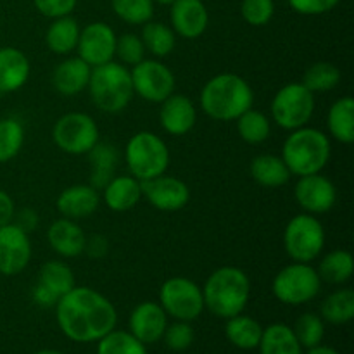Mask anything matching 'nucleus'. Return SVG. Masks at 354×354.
Wrapping results in <instances>:
<instances>
[{
  "label": "nucleus",
  "instance_id": "dca6fc26",
  "mask_svg": "<svg viewBox=\"0 0 354 354\" xmlns=\"http://www.w3.org/2000/svg\"><path fill=\"white\" fill-rule=\"evenodd\" d=\"M30 234L14 223L0 227V273L6 277H16L30 265Z\"/></svg>",
  "mask_w": 354,
  "mask_h": 354
},
{
  "label": "nucleus",
  "instance_id": "f257e3e1",
  "mask_svg": "<svg viewBox=\"0 0 354 354\" xmlns=\"http://www.w3.org/2000/svg\"><path fill=\"white\" fill-rule=\"evenodd\" d=\"M54 308L59 328L73 342H97L116 328L118 313L114 304L90 287L76 286L59 297Z\"/></svg>",
  "mask_w": 354,
  "mask_h": 354
},
{
  "label": "nucleus",
  "instance_id": "a18cd8bd",
  "mask_svg": "<svg viewBox=\"0 0 354 354\" xmlns=\"http://www.w3.org/2000/svg\"><path fill=\"white\" fill-rule=\"evenodd\" d=\"M289 6L303 16H320V14L330 12L337 7L341 0H287Z\"/></svg>",
  "mask_w": 354,
  "mask_h": 354
},
{
  "label": "nucleus",
  "instance_id": "bb28decb",
  "mask_svg": "<svg viewBox=\"0 0 354 354\" xmlns=\"http://www.w3.org/2000/svg\"><path fill=\"white\" fill-rule=\"evenodd\" d=\"M249 171L256 183H259L261 187H268V189H279V187L286 185L292 176L283 159L273 154L256 156Z\"/></svg>",
  "mask_w": 354,
  "mask_h": 354
},
{
  "label": "nucleus",
  "instance_id": "c85d7f7f",
  "mask_svg": "<svg viewBox=\"0 0 354 354\" xmlns=\"http://www.w3.org/2000/svg\"><path fill=\"white\" fill-rule=\"evenodd\" d=\"M225 335H227L230 344H234L235 348L251 351V349H256L259 346V341H261L263 335V327L252 317L239 313L227 320Z\"/></svg>",
  "mask_w": 354,
  "mask_h": 354
},
{
  "label": "nucleus",
  "instance_id": "49530a36",
  "mask_svg": "<svg viewBox=\"0 0 354 354\" xmlns=\"http://www.w3.org/2000/svg\"><path fill=\"white\" fill-rule=\"evenodd\" d=\"M107 251H109V241H107L104 235L95 234V235H90V237H86L85 249H83V252H85V254H88V258L102 259L104 256L107 254Z\"/></svg>",
  "mask_w": 354,
  "mask_h": 354
},
{
  "label": "nucleus",
  "instance_id": "6e6552de",
  "mask_svg": "<svg viewBox=\"0 0 354 354\" xmlns=\"http://www.w3.org/2000/svg\"><path fill=\"white\" fill-rule=\"evenodd\" d=\"M324 248L325 228L315 214L301 213L290 218L283 230V249L292 261L311 263Z\"/></svg>",
  "mask_w": 354,
  "mask_h": 354
},
{
  "label": "nucleus",
  "instance_id": "72a5a7b5",
  "mask_svg": "<svg viewBox=\"0 0 354 354\" xmlns=\"http://www.w3.org/2000/svg\"><path fill=\"white\" fill-rule=\"evenodd\" d=\"M320 317L332 325H344L354 318V290L337 289L325 297L320 308Z\"/></svg>",
  "mask_w": 354,
  "mask_h": 354
},
{
  "label": "nucleus",
  "instance_id": "603ef678",
  "mask_svg": "<svg viewBox=\"0 0 354 354\" xmlns=\"http://www.w3.org/2000/svg\"><path fill=\"white\" fill-rule=\"evenodd\" d=\"M35 354H64V353L55 351V349H41V351H37Z\"/></svg>",
  "mask_w": 354,
  "mask_h": 354
},
{
  "label": "nucleus",
  "instance_id": "c03bdc74",
  "mask_svg": "<svg viewBox=\"0 0 354 354\" xmlns=\"http://www.w3.org/2000/svg\"><path fill=\"white\" fill-rule=\"evenodd\" d=\"M33 3L41 16L55 19V17L69 16L75 10L78 0H33Z\"/></svg>",
  "mask_w": 354,
  "mask_h": 354
},
{
  "label": "nucleus",
  "instance_id": "f3484780",
  "mask_svg": "<svg viewBox=\"0 0 354 354\" xmlns=\"http://www.w3.org/2000/svg\"><path fill=\"white\" fill-rule=\"evenodd\" d=\"M166 327H168V315L161 304L154 301H144L137 304L128 318V332L145 346L161 341Z\"/></svg>",
  "mask_w": 354,
  "mask_h": 354
},
{
  "label": "nucleus",
  "instance_id": "f03ea898",
  "mask_svg": "<svg viewBox=\"0 0 354 354\" xmlns=\"http://www.w3.org/2000/svg\"><path fill=\"white\" fill-rule=\"evenodd\" d=\"M201 107L216 121H235L254 104V92L242 76L221 73L207 80L201 90Z\"/></svg>",
  "mask_w": 354,
  "mask_h": 354
},
{
  "label": "nucleus",
  "instance_id": "5701e85b",
  "mask_svg": "<svg viewBox=\"0 0 354 354\" xmlns=\"http://www.w3.org/2000/svg\"><path fill=\"white\" fill-rule=\"evenodd\" d=\"M102 199L114 213H127L140 203L142 182L131 175H114L102 189Z\"/></svg>",
  "mask_w": 354,
  "mask_h": 354
},
{
  "label": "nucleus",
  "instance_id": "4c0bfd02",
  "mask_svg": "<svg viewBox=\"0 0 354 354\" xmlns=\"http://www.w3.org/2000/svg\"><path fill=\"white\" fill-rule=\"evenodd\" d=\"M24 144V127L14 118L0 120V162H9L21 152Z\"/></svg>",
  "mask_w": 354,
  "mask_h": 354
},
{
  "label": "nucleus",
  "instance_id": "7ed1b4c3",
  "mask_svg": "<svg viewBox=\"0 0 354 354\" xmlns=\"http://www.w3.org/2000/svg\"><path fill=\"white\" fill-rule=\"evenodd\" d=\"M204 308L214 317L228 318L242 313L251 297V280L237 266H221L207 277L203 287Z\"/></svg>",
  "mask_w": 354,
  "mask_h": 354
},
{
  "label": "nucleus",
  "instance_id": "1a4fd4ad",
  "mask_svg": "<svg viewBox=\"0 0 354 354\" xmlns=\"http://www.w3.org/2000/svg\"><path fill=\"white\" fill-rule=\"evenodd\" d=\"M315 104V93L310 92L303 83H287L273 97L272 118L283 130H297L311 121Z\"/></svg>",
  "mask_w": 354,
  "mask_h": 354
},
{
  "label": "nucleus",
  "instance_id": "4468645a",
  "mask_svg": "<svg viewBox=\"0 0 354 354\" xmlns=\"http://www.w3.org/2000/svg\"><path fill=\"white\" fill-rule=\"evenodd\" d=\"M142 197H145L147 203L156 209L175 213L189 204L190 189L183 180L165 173V175L142 182Z\"/></svg>",
  "mask_w": 354,
  "mask_h": 354
},
{
  "label": "nucleus",
  "instance_id": "4be33fe9",
  "mask_svg": "<svg viewBox=\"0 0 354 354\" xmlns=\"http://www.w3.org/2000/svg\"><path fill=\"white\" fill-rule=\"evenodd\" d=\"M92 68L82 57H68L55 66L52 73V85L55 92L64 97H75L86 90Z\"/></svg>",
  "mask_w": 354,
  "mask_h": 354
},
{
  "label": "nucleus",
  "instance_id": "cd10ccee",
  "mask_svg": "<svg viewBox=\"0 0 354 354\" xmlns=\"http://www.w3.org/2000/svg\"><path fill=\"white\" fill-rule=\"evenodd\" d=\"M328 133L341 144L354 142V99L341 97L330 106L327 114Z\"/></svg>",
  "mask_w": 354,
  "mask_h": 354
},
{
  "label": "nucleus",
  "instance_id": "9b49d317",
  "mask_svg": "<svg viewBox=\"0 0 354 354\" xmlns=\"http://www.w3.org/2000/svg\"><path fill=\"white\" fill-rule=\"evenodd\" d=\"M159 304L166 315L180 322H194L203 315V289L185 277H171L159 289Z\"/></svg>",
  "mask_w": 354,
  "mask_h": 354
},
{
  "label": "nucleus",
  "instance_id": "39448f33",
  "mask_svg": "<svg viewBox=\"0 0 354 354\" xmlns=\"http://www.w3.org/2000/svg\"><path fill=\"white\" fill-rule=\"evenodd\" d=\"M86 88L97 109L107 114H116L127 109L135 95L130 69L114 61L92 68Z\"/></svg>",
  "mask_w": 354,
  "mask_h": 354
},
{
  "label": "nucleus",
  "instance_id": "b1692460",
  "mask_svg": "<svg viewBox=\"0 0 354 354\" xmlns=\"http://www.w3.org/2000/svg\"><path fill=\"white\" fill-rule=\"evenodd\" d=\"M30 73V59L23 50L16 47L0 48V93H12L23 88Z\"/></svg>",
  "mask_w": 354,
  "mask_h": 354
},
{
  "label": "nucleus",
  "instance_id": "393cba45",
  "mask_svg": "<svg viewBox=\"0 0 354 354\" xmlns=\"http://www.w3.org/2000/svg\"><path fill=\"white\" fill-rule=\"evenodd\" d=\"M86 156L90 162V185L95 187L97 190H102L106 183L116 175L118 162H120L116 145L99 140Z\"/></svg>",
  "mask_w": 354,
  "mask_h": 354
},
{
  "label": "nucleus",
  "instance_id": "0eeeda50",
  "mask_svg": "<svg viewBox=\"0 0 354 354\" xmlns=\"http://www.w3.org/2000/svg\"><path fill=\"white\" fill-rule=\"evenodd\" d=\"M273 296L289 306H301L320 294L322 279L311 263L292 261L283 266L272 282Z\"/></svg>",
  "mask_w": 354,
  "mask_h": 354
},
{
  "label": "nucleus",
  "instance_id": "2f4dec72",
  "mask_svg": "<svg viewBox=\"0 0 354 354\" xmlns=\"http://www.w3.org/2000/svg\"><path fill=\"white\" fill-rule=\"evenodd\" d=\"M317 272L320 275L322 282L332 283V286H342L353 277V254L349 251H344V249H335V251L327 252L322 258Z\"/></svg>",
  "mask_w": 354,
  "mask_h": 354
},
{
  "label": "nucleus",
  "instance_id": "9d476101",
  "mask_svg": "<svg viewBox=\"0 0 354 354\" xmlns=\"http://www.w3.org/2000/svg\"><path fill=\"white\" fill-rule=\"evenodd\" d=\"M100 131L95 120L86 113H66L52 128L54 144L71 156L88 154L99 142Z\"/></svg>",
  "mask_w": 354,
  "mask_h": 354
},
{
  "label": "nucleus",
  "instance_id": "412c9836",
  "mask_svg": "<svg viewBox=\"0 0 354 354\" xmlns=\"http://www.w3.org/2000/svg\"><path fill=\"white\" fill-rule=\"evenodd\" d=\"M47 241L52 251L57 252L61 258H76L83 254L86 235L78 221L69 218H59L52 221L47 230Z\"/></svg>",
  "mask_w": 354,
  "mask_h": 354
},
{
  "label": "nucleus",
  "instance_id": "a211bd4d",
  "mask_svg": "<svg viewBox=\"0 0 354 354\" xmlns=\"http://www.w3.org/2000/svg\"><path fill=\"white\" fill-rule=\"evenodd\" d=\"M169 7V21L175 35L187 40L203 37L209 24V12L203 0H175Z\"/></svg>",
  "mask_w": 354,
  "mask_h": 354
},
{
  "label": "nucleus",
  "instance_id": "ddd939ff",
  "mask_svg": "<svg viewBox=\"0 0 354 354\" xmlns=\"http://www.w3.org/2000/svg\"><path fill=\"white\" fill-rule=\"evenodd\" d=\"M116 33L109 24L102 21L90 23L80 31L78 45V57H82L90 68L102 66L106 62H111L114 59L116 52Z\"/></svg>",
  "mask_w": 354,
  "mask_h": 354
},
{
  "label": "nucleus",
  "instance_id": "a878e982",
  "mask_svg": "<svg viewBox=\"0 0 354 354\" xmlns=\"http://www.w3.org/2000/svg\"><path fill=\"white\" fill-rule=\"evenodd\" d=\"M80 28L78 21L75 17L62 16L52 19L50 26L47 28V33H45V44L50 48V52L57 55H68L73 50H76V45H78L80 38Z\"/></svg>",
  "mask_w": 354,
  "mask_h": 354
},
{
  "label": "nucleus",
  "instance_id": "a19ab883",
  "mask_svg": "<svg viewBox=\"0 0 354 354\" xmlns=\"http://www.w3.org/2000/svg\"><path fill=\"white\" fill-rule=\"evenodd\" d=\"M145 47L144 41L138 35L135 33H124L121 37H118L116 40V52H114V57L120 59V62L123 66H131L138 64L140 61L145 59Z\"/></svg>",
  "mask_w": 354,
  "mask_h": 354
},
{
  "label": "nucleus",
  "instance_id": "09e8293b",
  "mask_svg": "<svg viewBox=\"0 0 354 354\" xmlns=\"http://www.w3.org/2000/svg\"><path fill=\"white\" fill-rule=\"evenodd\" d=\"M14 214H16V204L12 197L6 190L0 189V227L12 223Z\"/></svg>",
  "mask_w": 354,
  "mask_h": 354
},
{
  "label": "nucleus",
  "instance_id": "37998d69",
  "mask_svg": "<svg viewBox=\"0 0 354 354\" xmlns=\"http://www.w3.org/2000/svg\"><path fill=\"white\" fill-rule=\"evenodd\" d=\"M241 14L251 26H265L275 14L273 0H242Z\"/></svg>",
  "mask_w": 354,
  "mask_h": 354
},
{
  "label": "nucleus",
  "instance_id": "f704fd0d",
  "mask_svg": "<svg viewBox=\"0 0 354 354\" xmlns=\"http://www.w3.org/2000/svg\"><path fill=\"white\" fill-rule=\"evenodd\" d=\"M237 133L244 142L252 145L263 144L272 135V121L265 113L256 109H248L237 118Z\"/></svg>",
  "mask_w": 354,
  "mask_h": 354
},
{
  "label": "nucleus",
  "instance_id": "aec40b11",
  "mask_svg": "<svg viewBox=\"0 0 354 354\" xmlns=\"http://www.w3.org/2000/svg\"><path fill=\"white\" fill-rule=\"evenodd\" d=\"M55 206L62 218H69L75 221L85 220L99 209L100 194L90 183L88 185L78 183V185H71L62 190L55 201Z\"/></svg>",
  "mask_w": 354,
  "mask_h": 354
},
{
  "label": "nucleus",
  "instance_id": "6ab92c4d",
  "mask_svg": "<svg viewBox=\"0 0 354 354\" xmlns=\"http://www.w3.org/2000/svg\"><path fill=\"white\" fill-rule=\"evenodd\" d=\"M159 123L162 130L175 137L187 135L197 123V107L189 97L182 93H171L161 102Z\"/></svg>",
  "mask_w": 354,
  "mask_h": 354
},
{
  "label": "nucleus",
  "instance_id": "20e7f679",
  "mask_svg": "<svg viewBox=\"0 0 354 354\" xmlns=\"http://www.w3.org/2000/svg\"><path fill=\"white\" fill-rule=\"evenodd\" d=\"M330 154L332 145L327 133L306 124L290 131L282 145L280 158L287 165L290 175L306 176L322 173L330 161Z\"/></svg>",
  "mask_w": 354,
  "mask_h": 354
},
{
  "label": "nucleus",
  "instance_id": "5fc2aeb1",
  "mask_svg": "<svg viewBox=\"0 0 354 354\" xmlns=\"http://www.w3.org/2000/svg\"><path fill=\"white\" fill-rule=\"evenodd\" d=\"M175 354H183V353H175Z\"/></svg>",
  "mask_w": 354,
  "mask_h": 354
},
{
  "label": "nucleus",
  "instance_id": "c756f323",
  "mask_svg": "<svg viewBox=\"0 0 354 354\" xmlns=\"http://www.w3.org/2000/svg\"><path fill=\"white\" fill-rule=\"evenodd\" d=\"M259 354H303L292 327L286 324H272L263 328Z\"/></svg>",
  "mask_w": 354,
  "mask_h": 354
},
{
  "label": "nucleus",
  "instance_id": "79ce46f5",
  "mask_svg": "<svg viewBox=\"0 0 354 354\" xmlns=\"http://www.w3.org/2000/svg\"><path fill=\"white\" fill-rule=\"evenodd\" d=\"M162 339H165L166 346H168L173 353H183L194 344L196 332H194L190 322L175 320V324H168Z\"/></svg>",
  "mask_w": 354,
  "mask_h": 354
},
{
  "label": "nucleus",
  "instance_id": "3c124183",
  "mask_svg": "<svg viewBox=\"0 0 354 354\" xmlns=\"http://www.w3.org/2000/svg\"><path fill=\"white\" fill-rule=\"evenodd\" d=\"M306 354H341L335 351L334 348H328V346H317V348H311L308 349Z\"/></svg>",
  "mask_w": 354,
  "mask_h": 354
},
{
  "label": "nucleus",
  "instance_id": "473e14b6",
  "mask_svg": "<svg viewBox=\"0 0 354 354\" xmlns=\"http://www.w3.org/2000/svg\"><path fill=\"white\" fill-rule=\"evenodd\" d=\"M142 41H144L145 50L151 52L154 57L162 59L168 57L176 47V35L171 30V26L159 21H147L142 24Z\"/></svg>",
  "mask_w": 354,
  "mask_h": 354
},
{
  "label": "nucleus",
  "instance_id": "423d86ee",
  "mask_svg": "<svg viewBox=\"0 0 354 354\" xmlns=\"http://www.w3.org/2000/svg\"><path fill=\"white\" fill-rule=\"evenodd\" d=\"M124 162L128 171L140 182L165 175L169 166V149L159 135L138 131L124 147Z\"/></svg>",
  "mask_w": 354,
  "mask_h": 354
},
{
  "label": "nucleus",
  "instance_id": "58836bf2",
  "mask_svg": "<svg viewBox=\"0 0 354 354\" xmlns=\"http://www.w3.org/2000/svg\"><path fill=\"white\" fill-rule=\"evenodd\" d=\"M301 348H317L325 337V322L317 313H303L292 327Z\"/></svg>",
  "mask_w": 354,
  "mask_h": 354
},
{
  "label": "nucleus",
  "instance_id": "8fccbe9b",
  "mask_svg": "<svg viewBox=\"0 0 354 354\" xmlns=\"http://www.w3.org/2000/svg\"><path fill=\"white\" fill-rule=\"evenodd\" d=\"M31 297H33L35 303L41 308H52V306H55L59 301L57 297L50 292V290H47L44 286H40L38 282L35 283L33 290H31Z\"/></svg>",
  "mask_w": 354,
  "mask_h": 354
},
{
  "label": "nucleus",
  "instance_id": "2eb2a0df",
  "mask_svg": "<svg viewBox=\"0 0 354 354\" xmlns=\"http://www.w3.org/2000/svg\"><path fill=\"white\" fill-rule=\"evenodd\" d=\"M294 197L304 213L317 216V214L328 213L335 206L337 189L330 178L322 173H315V175L299 176L294 187Z\"/></svg>",
  "mask_w": 354,
  "mask_h": 354
},
{
  "label": "nucleus",
  "instance_id": "864d4df0",
  "mask_svg": "<svg viewBox=\"0 0 354 354\" xmlns=\"http://www.w3.org/2000/svg\"><path fill=\"white\" fill-rule=\"evenodd\" d=\"M152 2H158V3H161V6H171L175 0H152Z\"/></svg>",
  "mask_w": 354,
  "mask_h": 354
},
{
  "label": "nucleus",
  "instance_id": "e433bc0d",
  "mask_svg": "<svg viewBox=\"0 0 354 354\" xmlns=\"http://www.w3.org/2000/svg\"><path fill=\"white\" fill-rule=\"evenodd\" d=\"M97 354H147V349L128 330L114 328L97 341Z\"/></svg>",
  "mask_w": 354,
  "mask_h": 354
},
{
  "label": "nucleus",
  "instance_id": "de8ad7c7",
  "mask_svg": "<svg viewBox=\"0 0 354 354\" xmlns=\"http://www.w3.org/2000/svg\"><path fill=\"white\" fill-rule=\"evenodd\" d=\"M12 223L17 225L26 234H31L38 227V213L31 207H23V209L16 211Z\"/></svg>",
  "mask_w": 354,
  "mask_h": 354
},
{
  "label": "nucleus",
  "instance_id": "f8f14e48",
  "mask_svg": "<svg viewBox=\"0 0 354 354\" xmlns=\"http://www.w3.org/2000/svg\"><path fill=\"white\" fill-rule=\"evenodd\" d=\"M133 92L149 102L161 104L175 93L176 80L171 69L158 59H144L130 69Z\"/></svg>",
  "mask_w": 354,
  "mask_h": 354
},
{
  "label": "nucleus",
  "instance_id": "c9c22d12",
  "mask_svg": "<svg viewBox=\"0 0 354 354\" xmlns=\"http://www.w3.org/2000/svg\"><path fill=\"white\" fill-rule=\"evenodd\" d=\"M301 83L313 93L330 92L341 83V71L332 62H315L313 66L306 69Z\"/></svg>",
  "mask_w": 354,
  "mask_h": 354
},
{
  "label": "nucleus",
  "instance_id": "ea45409f",
  "mask_svg": "<svg viewBox=\"0 0 354 354\" xmlns=\"http://www.w3.org/2000/svg\"><path fill=\"white\" fill-rule=\"evenodd\" d=\"M114 14L128 24H145L154 16L152 0H111Z\"/></svg>",
  "mask_w": 354,
  "mask_h": 354
},
{
  "label": "nucleus",
  "instance_id": "7c9ffc66",
  "mask_svg": "<svg viewBox=\"0 0 354 354\" xmlns=\"http://www.w3.org/2000/svg\"><path fill=\"white\" fill-rule=\"evenodd\" d=\"M37 282L50 290L57 299L76 287L75 273L69 268V265H66L61 259H50V261L44 263Z\"/></svg>",
  "mask_w": 354,
  "mask_h": 354
}]
</instances>
